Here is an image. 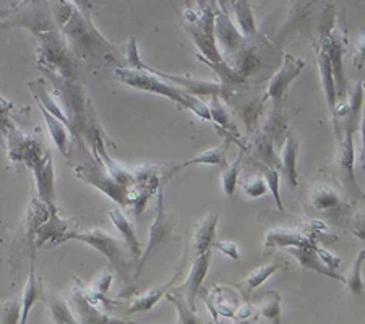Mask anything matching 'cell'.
Returning a JSON list of instances; mask_svg holds the SVG:
<instances>
[{
  "instance_id": "18",
  "label": "cell",
  "mask_w": 365,
  "mask_h": 324,
  "mask_svg": "<svg viewBox=\"0 0 365 324\" xmlns=\"http://www.w3.org/2000/svg\"><path fill=\"white\" fill-rule=\"evenodd\" d=\"M220 217L216 213H211L200 221L192 232V253L193 256L202 255V253L213 249L215 235H216V226Z\"/></svg>"
},
{
  "instance_id": "22",
  "label": "cell",
  "mask_w": 365,
  "mask_h": 324,
  "mask_svg": "<svg viewBox=\"0 0 365 324\" xmlns=\"http://www.w3.org/2000/svg\"><path fill=\"white\" fill-rule=\"evenodd\" d=\"M182 274V268L175 271V274L170 278L168 282H164V284L158 286V287H153L150 288L148 292H145L143 296H140L133 300L128 306V313H141V311H148L151 310L153 306H155L160 300L166 296V293L173 288L174 282L179 279V276Z\"/></svg>"
},
{
  "instance_id": "47",
  "label": "cell",
  "mask_w": 365,
  "mask_h": 324,
  "mask_svg": "<svg viewBox=\"0 0 365 324\" xmlns=\"http://www.w3.org/2000/svg\"><path fill=\"white\" fill-rule=\"evenodd\" d=\"M26 2H31V0H26Z\"/></svg>"
},
{
  "instance_id": "4",
  "label": "cell",
  "mask_w": 365,
  "mask_h": 324,
  "mask_svg": "<svg viewBox=\"0 0 365 324\" xmlns=\"http://www.w3.org/2000/svg\"><path fill=\"white\" fill-rule=\"evenodd\" d=\"M81 150H83V161H80L75 166V174L78 179L86 182L88 185H91L98 190H101L104 194H108L110 199L119 203L120 206H132L133 204V193L128 190L127 187H123L110 177L108 170L104 169L101 162L96 157H91L88 155V148L83 141H80Z\"/></svg>"
},
{
  "instance_id": "34",
  "label": "cell",
  "mask_w": 365,
  "mask_h": 324,
  "mask_svg": "<svg viewBox=\"0 0 365 324\" xmlns=\"http://www.w3.org/2000/svg\"><path fill=\"white\" fill-rule=\"evenodd\" d=\"M166 297H168L169 302L175 306V310H178L179 323H182V324H198V323H202L198 320V316L195 315V310L188 306L184 296H182L179 291H169L166 293Z\"/></svg>"
},
{
  "instance_id": "9",
  "label": "cell",
  "mask_w": 365,
  "mask_h": 324,
  "mask_svg": "<svg viewBox=\"0 0 365 324\" xmlns=\"http://www.w3.org/2000/svg\"><path fill=\"white\" fill-rule=\"evenodd\" d=\"M322 41L323 44H325L329 67H331V72H333L338 99H344L346 91H347L346 73H344V46H346L344 36L341 34L339 29L331 28L329 29V33H327L325 36L322 38Z\"/></svg>"
},
{
  "instance_id": "21",
  "label": "cell",
  "mask_w": 365,
  "mask_h": 324,
  "mask_svg": "<svg viewBox=\"0 0 365 324\" xmlns=\"http://www.w3.org/2000/svg\"><path fill=\"white\" fill-rule=\"evenodd\" d=\"M29 90H31L34 99L38 101L39 108L46 109L51 115H54L56 119L61 120L63 125L68 128V132L72 133V123H70V120H68V115L61 109V105H58L54 99H52V96L49 94V90H47V86L44 83V80L29 81Z\"/></svg>"
},
{
  "instance_id": "39",
  "label": "cell",
  "mask_w": 365,
  "mask_h": 324,
  "mask_svg": "<svg viewBox=\"0 0 365 324\" xmlns=\"http://www.w3.org/2000/svg\"><path fill=\"white\" fill-rule=\"evenodd\" d=\"M14 108V104H10L7 101H4L2 98H0V132L5 133L7 130L11 127V122L9 119V112Z\"/></svg>"
},
{
  "instance_id": "25",
  "label": "cell",
  "mask_w": 365,
  "mask_h": 324,
  "mask_svg": "<svg viewBox=\"0 0 365 324\" xmlns=\"http://www.w3.org/2000/svg\"><path fill=\"white\" fill-rule=\"evenodd\" d=\"M297 152H299V141L292 137V135H287L286 141L282 143V148L279 150V166L281 170L289 180L291 187H297L299 179H297Z\"/></svg>"
},
{
  "instance_id": "29",
  "label": "cell",
  "mask_w": 365,
  "mask_h": 324,
  "mask_svg": "<svg viewBox=\"0 0 365 324\" xmlns=\"http://www.w3.org/2000/svg\"><path fill=\"white\" fill-rule=\"evenodd\" d=\"M257 313L272 323H281V296L276 291H268L258 298Z\"/></svg>"
},
{
  "instance_id": "23",
  "label": "cell",
  "mask_w": 365,
  "mask_h": 324,
  "mask_svg": "<svg viewBox=\"0 0 365 324\" xmlns=\"http://www.w3.org/2000/svg\"><path fill=\"white\" fill-rule=\"evenodd\" d=\"M73 302L76 308V315H78L81 323H96V324H108V323H123L120 320H110L109 316H106L101 310L94 305L85 291H75L73 292Z\"/></svg>"
},
{
  "instance_id": "31",
  "label": "cell",
  "mask_w": 365,
  "mask_h": 324,
  "mask_svg": "<svg viewBox=\"0 0 365 324\" xmlns=\"http://www.w3.org/2000/svg\"><path fill=\"white\" fill-rule=\"evenodd\" d=\"M200 62H203L208 65L211 70H215L216 75L220 76L221 80V86H232V85H244L247 78L245 76L240 75L237 70H235L231 63L226 61H221L220 63H213L210 61H206L203 57H198Z\"/></svg>"
},
{
  "instance_id": "19",
  "label": "cell",
  "mask_w": 365,
  "mask_h": 324,
  "mask_svg": "<svg viewBox=\"0 0 365 324\" xmlns=\"http://www.w3.org/2000/svg\"><path fill=\"white\" fill-rule=\"evenodd\" d=\"M315 244V240L310 237V235L300 234L296 231H291V229H272L264 237V246L267 249H291V246H305Z\"/></svg>"
},
{
  "instance_id": "44",
  "label": "cell",
  "mask_w": 365,
  "mask_h": 324,
  "mask_svg": "<svg viewBox=\"0 0 365 324\" xmlns=\"http://www.w3.org/2000/svg\"><path fill=\"white\" fill-rule=\"evenodd\" d=\"M217 5H220V10L225 11V14H229V9L232 7V5L237 2V0H216Z\"/></svg>"
},
{
  "instance_id": "15",
  "label": "cell",
  "mask_w": 365,
  "mask_h": 324,
  "mask_svg": "<svg viewBox=\"0 0 365 324\" xmlns=\"http://www.w3.org/2000/svg\"><path fill=\"white\" fill-rule=\"evenodd\" d=\"M34 179H36V188H38V198L46 204H56L54 203V162H52V155H47L39 159V161L31 167Z\"/></svg>"
},
{
  "instance_id": "40",
  "label": "cell",
  "mask_w": 365,
  "mask_h": 324,
  "mask_svg": "<svg viewBox=\"0 0 365 324\" xmlns=\"http://www.w3.org/2000/svg\"><path fill=\"white\" fill-rule=\"evenodd\" d=\"M315 251H317V255H319V258L322 259L323 263L327 264L328 268H331V269H336V268H339L341 259H339L338 256L331 255V253L327 251L325 249H322V246H319V245H315Z\"/></svg>"
},
{
  "instance_id": "32",
  "label": "cell",
  "mask_w": 365,
  "mask_h": 324,
  "mask_svg": "<svg viewBox=\"0 0 365 324\" xmlns=\"http://www.w3.org/2000/svg\"><path fill=\"white\" fill-rule=\"evenodd\" d=\"M43 300L47 303V306H49L54 323H58V324L76 323V318L73 316L72 310H70V305L66 302V300L58 298L56 296H47V297L43 296Z\"/></svg>"
},
{
  "instance_id": "46",
  "label": "cell",
  "mask_w": 365,
  "mask_h": 324,
  "mask_svg": "<svg viewBox=\"0 0 365 324\" xmlns=\"http://www.w3.org/2000/svg\"><path fill=\"white\" fill-rule=\"evenodd\" d=\"M14 25H11V21H7V20H0V29H7V28H11Z\"/></svg>"
},
{
  "instance_id": "5",
  "label": "cell",
  "mask_w": 365,
  "mask_h": 324,
  "mask_svg": "<svg viewBox=\"0 0 365 324\" xmlns=\"http://www.w3.org/2000/svg\"><path fill=\"white\" fill-rule=\"evenodd\" d=\"M68 240H78L81 244L90 245L94 250L103 253V255L109 259V263L115 268L117 274L120 276L122 281L125 282V284L130 282V279H128V259L125 255V250H123L120 241L113 237L109 232L101 231V229H90V231L76 232L75 229V231L67 235V241Z\"/></svg>"
},
{
  "instance_id": "24",
  "label": "cell",
  "mask_w": 365,
  "mask_h": 324,
  "mask_svg": "<svg viewBox=\"0 0 365 324\" xmlns=\"http://www.w3.org/2000/svg\"><path fill=\"white\" fill-rule=\"evenodd\" d=\"M217 292H211V296L215 297V302H206L208 308L211 310L215 318L220 316H227L232 318L235 310L239 306V300H237V293H235L234 287H216Z\"/></svg>"
},
{
  "instance_id": "10",
  "label": "cell",
  "mask_w": 365,
  "mask_h": 324,
  "mask_svg": "<svg viewBox=\"0 0 365 324\" xmlns=\"http://www.w3.org/2000/svg\"><path fill=\"white\" fill-rule=\"evenodd\" d=\"M304 67L305 62L302 58L294 56H284L281 68L274 73L273 78L268 81L267 98H272L276 104L281 103L282 99H284L287 90H289L292 81L302 73Z\"/></svg>"
},
{
  "instance_id": "26",
  "label": "cell",
  "mask_w": 365,
  "mask_h": 324,
  "mask_svg": "<svg viewBox=\"0 0 365 324\" xmlns=\"http://www.w3.org/2000/svg\"><path fill=\"white\" fill-rule=\"evenodd\" d=\"M43 298V291L39 287V281L36 278V271H34V261L31 263V268H29V276L28 282L25 286V291H23V298H21V313H20V323L28 321V315L34 303L38 300Z\"/></svg>"
},
{
  "instance_id": "7",
  "label": "cell",
  "mask_w": 365,
  "mask_h": 324,
  "mask_svg": "<svg viewBox=\"0 0 365 324\" xmlns=\"http://www.w3.org/2000/svg\"><path fill=\"white\" fill-rule=\"evenodd\" d=\"M174 231V221L173 217L168 214L166 206H164V193L163 187L158 190V204H156V216L155 221H153L150 232H148V240H146L145 250L141 251L137 263V271H135V281L140 278V274L143 273V268L146 263H150L153 256L160 251L164 245L170 240V235Z\"/></svg>"
},
{
  "instance_id": "27",
  "label": "cell",
  "mask_w": 365,
  "mask_h": 324,
  "mask_svg": "<svg viewBox=\"0 0 365 324\" xmlns=\"http://www.w3.org/2000/svg\"><path fill=\"white\" fill-rule=\"evenodd\" d=\"M235 20H237L239 31L244 38H255L257 36V23L255 16H253V11L247 0H237L232 5Z\"/></svg>"
},
{
  "instance_id": "43",
  "label": "cell",
  "mask_w": 365,
  "mask_h": 324,
  "mask_svg": "<svg viewBox=\"0 0 365 324\" xmlns=\"http://www.w3.org/2000/svg\"><path fill=\"white\" fill-rule=\"evenodd\" d=\"M352 224H354V227H352V234H356L359 239L364 240V211L362 213L356 214Z\"/></svg>"
},
{
  "instance_id": "38",
  "label": "cell",
  "mask_w": 365,
  "mask_h": 324,
  "mask_svg": "<svg viewBox=\"0 0 365 324\" xmlns=\"http://www.w3.org/2000/svg\"><path fill=\"white\" fill-rule=\"evenodd\" d=\"M244 188V193L247 194L249 198H262L264 194L268 193V187H267V182H264L263 177H252L247 182L242 184Z\"/></svg>"
},
{
  "instance_id": "13",
  "label": "cell",
  "mask_w": 365,
  "mask_h": 324,
  "mask_svg": "<svg viewBox=\"0 0 365 324\" xmlns=\"http://www.w3.org/2000/svg\"><path fill=\"white\" fill-rule=\"evenodd\" d=\"M210 261H211V250L205 251V253H202V255H197L195 258H193L190 273H188L184 286L179 288V292L184 296L185 302L193 310H195V298L198 296L200 288H202L205 276L208 274Z\"/></svg>"
},
{
  "instance_id": "48",
  "label": "cell",
  "mask_w": 365,
  "mask_h": 324,
  "mask_svg": "<svg viewBox=\"0 0 365 324\" xmlns=\"http://www.w3.org/2000/svg\"><path fill=\"white\" fill-rule=\"evenodd\" d=\"M169 2H170V4H173V0H169Z\"/></svg>"
},
{
  "instance_id": "33",
  "label": "cell",
  "mask_w": 365,
  "mask_h": 324,
  "mask_svg": "<svg viewBox=\"0 0 365 324\" xmlns=\"http://www.w3.org/2000/svg\"><path fill=\"white\" fill-rule=\"evenodd\" d=\"M255 167L260 170L262 177L264 179V182H267L268 190L272 192L273 198H274V203H276V206H278V209L284 213V204H282V202H281V193H279V174H278V170H276L274 167L267 166V164H263L260 161H255Z\"/></svg>"
},
{
  "instance_id": "3",
  "label": "cell",
  "mask_w": 365,
  "mask_h": 324,
  "mask_svg": "<svg viewBox=\"0 0 365 324\" xmlns=\"http://www.w3.org/2000/svg\"><path fill=\"white\" fill-rule=\"evenodd\" d=\"M216 10L213 0H198V9H185L184 23L187 33L190 34L193 43L198 47L200 57L213 63H220L225 61V57L217 49L215 39Z\"/></svg>"
},
{
  "instance_id": "20",
  "label": "cell",
  "mask_w": 365,
  "mask_h": 324,
  "mask_svg": "<svg viewBox=\"0 0 365 324\" xmlns=\"http://www.w3.org/2000/svg\"><path fill=\"white\" fill-rule=\"evenodd\" d=\"M109 219L113 221L114 227L119 231L120 237L123 239V245H125V250L130 253L132 259L138 261V258L141 255V244L137 239V234H135L133 224L127 219L125 214H122L119 209L109 211Z\"/></svg>"
},
{
  "instance_id": "35",
  "label": "cell",
  "mask_w": 365,
  "mask_h": 324,
  "mask_svg": "<svg viewBox=\"0 0 365 324\" xmlns=\"http://www.w3.org/2000/svg\"><path fill=\"white\" fill-rule=\"evenodd\" d=\"M240 164H242V152L235 157V161L232 164H227L226 167H222L221 184H222V190H225L227 197H232L235 193V188H237Z\"/></svg>"
},
{
  "instance_id": "41",
  "label": "cell",
  "mask_w": 365,
  "mask_h": 324,
  "mask_svg": "<svg viewBox=\"0 0 365 324\" xmlns=\"http://www.w3.org/2000/svg\"><path fill=\"white\" fill-rule=\"evenodd\" d=\"M213 246L216 250H220L221 253H225L226 256L232 258V259H239V250L232 241H215Z\"/></svg>"
},
{
  "instance_id": "1",
  "label": "cell",
  "mask_w": 365,
  "mask_h": 324,
  "mask_svg": "<svg viewBox=\"0 0 365 324\" xmlns=\"http://www.w3.org/2000/svg\"><path fill=\"white\" fill-rule=\"evenodd\" d=\"M56 20L61 25L62 33L70 39L72 46H75L76 54H80L85 61L99 58L106 63L117 62L119 58L117 52H114L108 41L98 33L91 21L78 10H75L72 5L61 0L56 7Z\"/></svg>"
},
{
  "instance_id": "42",
  "label": "cell",
  "mask_w": 365,
  "mask_h": 324,
  "mask_svg": "<svg viewBox=\"0 0 365 324\" xmlns=\"http://www.w3.org/2000/svg\"><path fill=\"white\" fill-rule=\"evenodd\" d=\"M257 315V310L253 308L250 303H244V305H239L237 310H235V313L232 318H235L237 321H245L249 320V318H253Z\"/></svg>"
},
{
  "instance_id": "2",
  "label": "cell",
  "mask_w": 365,
  "mask_h": 324,
  "mask_svg": "<svg viewBox=\"0 0 365 324\" xmlns=\"http://www.w3.org/2000/svg\"><path fill=\"white\" fill-rule=\"evenodd\" d=\"M115 78L123 85L135 88V90L155 93V94H160V96L168 98L170 101H174L175 104L180 105V108L193 112V114L200 117V119L211 122V115L206 103H203L202 99L198 98H193V94L168 83V81L163 80L161 76L145 72V70L119 67L115 68Z\"/></svg>"
},
{
  "instance_id": "36",
  "label": "cell",
  "mask_w": 365,
  "mask_h": 324,
  "mask_svg": "<svg viewBox=\"0 0 365 324\" xmlns=\"http://www.w3.org/2000/svg\"><path fill=\"white\" fill-rule=\"evenodd\" d=\"M364 259H365V251L362 249L361 251H359L354 264H352V268L349 269V273H347L346 279H344L347 288H349L354 296H362V292H364V282H362V276H361Z\"/></svg>"
},
{
  "instance_id": "37",
  "label": "cell",
  "mask_w": 365,
  "mask_h": 324,
  "mask_svg": "<svg viewBox=\"0 0 365 324\" xmlns=\"http://www.w3.org/2000/svg\"><path fill=\"white\" fill-rule=\"evenodd\" d=\"M21 302L19 298L9 300L0 306V323H20Z\"/></svg>"
},
{
  "instance_id": "30",
  "label": "cell",
  "mask_w": 365,
  "mask_h": 324,
  "mask_svg": "<svg viewBox=\"0 0 365 324\" xmlns=\"http://www.w3.org/2000/svg\"><path fill=\"white\" fill-rule=\"evenodd\" d=\"M310 203L319 211H333L341 204V198L334 188L328 185L315 187L310 194Z\"/></svg>"
},
{
  "instance_id": "28",
  "label": "cell",
  "mask_w": 365,
  "mask_h": 324,
  "mask_svg": "<svg viewBox=\"0 0 365 324\" xmlns=\"http://www.w3.org/2000/svg\"><path fill=\"white\" fill-rule=\"evenodd\" d=\"M41 112H43V117H44V122L47 128H49L51 132V137L52 140H54V143L57 146V150L62 152V155L66 156H70V148H68V128L63 125V123L56 119L54 115H51L49 112H47L46 109L41 108Z\"/></svg>"
},
{
  "instance_id": "17",
  "label": "cell",
  "mask_w": 365,
  "mask_h": 324,
  "mask_svg": "<svg viewBox=\"0 0 365 324\" xmlns=\"http://www.w3.org/2000/svg\"><path fill=\"white\" fill-rule=\"evenodd\" d=\"M282 268H284V263H282L281 259H273V261L262 264L260 268L253 269L245 279L237 282V284L234 286V288L235 291H239L240 297H242L245 302H249L253 291L260 287L262 284H264V281L272 278L274 273H278V271Z\"/></svg>"
},
{
  "instance_id": "45",
  "label": "cell",
  "mask_w": 365,
  "mask_h": 324,
  "mask_svg": "<svg viewBox=\"0 0 365 324\" xmlns=\"http://www.w3.org/2000/svg\"><path fill=\"white\" fill-rule=\"evenodd\" d=\"M75 2L81 10H90L91 9V0H75Z\"/></svg>"
},
{
  "instance_id": "12",
  "label": "cell",
  "mask_w": 365,
  "mask_h": 324,
  "mask_svg": "<svg viewBox=\"0 0 365 324\" xmlns=\"http://www.w3.org/2000/svg\"><path fill=\"white\" fill-rule=\"evenodd\" d=\"M215 39L216 44L220 43L221 51L225 52L226 57H231L232 54H235V52L247 43V38H244L239 29L232 25V20L229 14H225V11H221L220 9L216 10L215 15Z\"/></svg>"
},
{
  "instance_id": "16",
  "label": "cell",
  "mask_w": 365,
  "mask_h": 324,
  "mask_svg": "<svg viewBox=\"0 0 365 324\" xmlns=\"http://www.w3.org/2000/svg\"><path fill=\"white\" fill-rule=\"evenodd\" d=\"M315 245H317V241L315 244H310L305 246H291V249H287V251H289V255L296 258L300 266H304L305 269L314 271V273L325 276V278H329V279L344 281L343 276L336 273V269L328 268L327 264L322 261L315 251Z\"/></svg>"
},
{
  "instance_id": "8",
  "label": "cell",
  "mask_w": 365,
  "mask_h": 324,
  "mask_svg": "<svg viewBox=\"0 0 365 324\" xmlns=\"http://www.w3.org/2000/svg\"><path fill=\"white\" fill-rule=\"evenodd\" d=\"M75 229L76 222L62 219L54 206V208L51 209V214L47 216V219L41 222L31 234L34 250L43 249V246L47 249V246H57L63 244V241H67V235L75 231Z\"/></svg>"
},
{
  "instance_id": "6",
  "label": "cell",
  "mask_w": 365,
  "mask_h": 324,
  "mask_svg": "<svg viewBox=\"0 0 365 324\" xmlns=\"http://www.w3.org/2000/svg\"><path fill=\"white\" fill-rule=\"evenodd\" d=\"M127 68H137V70H145V72L155 73L158 76H161L163 80H166L168 83L174 85L180 88L190 94H195V96H213V94H220L222 93V86L213 83V81H205V80H197V78H188V76H178V75H169L160 72V70H155L150 65H146L143 61L140 58L138 49H137V39L130 38L128 41V52H127Z\"/></svg>"
},
{
  "instance_id": "11",
  "label": "cell",
  "mask_w": 365,
  "mask_h": 324,
  "mask_svg": "<svg viewBox=\"0 0 365 324\" xmlns=\"http://www.w3.org/2000/svg\"><path fill=\"white\" fill-rule=\"evenodd\" d=\"M231 143H232V140L226 138L220 146H217V148L203 151V152H200L198 156L188 159V161H185V162L175 164V166L170 167L166 174H161V185L164 187L166 185V182L173 179L175 174L187 167H192V166H220L221 169L226 167L227 166L226 156H227L229 148H231Z\"/></svg>"
},
{
  "instance_id": "14",
  "label": "cell",
  "mask_w": 365,
  "mask_h": 324,
  "mask_svg": "<svg viewBox=\"0 0 365 324\" xmlns=\"http://www.w3.org/2000/svg\"><path fill=\"white\" fill-rule=\"evenodd\" d=\"M319 68H320V76H322V86H323V93L327 96V104L328 109L331 112L333 122H334V132H336V138L341 141L343 135H341V127L336 117V108H338V94H336V85H334V78H333V72L331 67H329V61L327 56V49L323 41L320 43L319 47Z\"/></svg>"
}]
</instances>
